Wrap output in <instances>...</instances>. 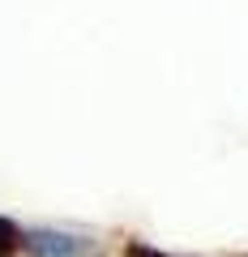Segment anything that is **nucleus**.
<instances>
[{"label":"nucleus","mask_w":248,"mask_h":257,"mask_svg":"<svg viewBox=\"0 0 248 257\" xmlns=\"http://www.w3.org/2000/svg\"><path fill=\"white\" fill-rule=\"evenodd\" d=\"M30 248L39 257H82L86 244H77L73 236H56V231H35L30 236Z\"/></svg>","instance_id":"obj_1"}]
</instances>
